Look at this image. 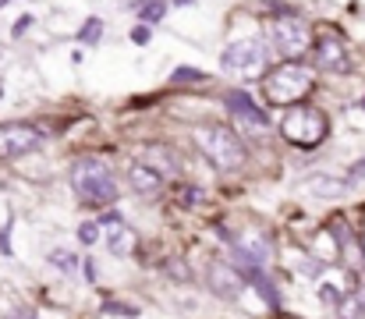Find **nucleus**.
<instances>
[{
  "mask_svg": "<svg viewBox=\"0 0 365 319\" xmlns=\"http://www.w3.org/2000/svg\"><path fill=\"white\" fill-rule=\"evenodd\" d=\"M50 263H53V266H57L61 273H75V263H78V259H75V255H71L68 248H57V252L50 255Z\"/></svg>",
  "mask_w": 365,
  "mask_h": 319,
  "instance_id": "aec40b11",
  "label": "nucleus"
},
{
  "mask_svg": "<svg viewBox=\"0 0 365 319\" xmlns=\"http://www.w3.org/2000/svg\"><path fill=\"white\" fill-rule=\"evenodd\" d=\"M21 319H29V316H21Z\"/></svg>",
  "mask_w": 365,
  "mask_h": 319,
  "instance_id": "cd10ccee",
  "label": "nucleus"
},
{
  "mask_svg": "<svg viewBox=\"0 0 365 319\" xmlns=\"http://www.w3.org/2000/svg\"><path fill=\"white\" fill-rule=\"evenodd\" d=\"M71 188L89 206H110L118 199V174L100 156H82L71 163Z\"/></svg>",
  "mask_w": 365,
  "mask_h": 319,
  "instance_id": "f257e3e1",
  "label": "nucleus"
},
{
  "mask_svg": "<svg viewBox=\"0 0 365 319\" xmlns=\"http://www.w3.org/2000/svg\"><path fill=\"white\" fill-rule=\"evenodd\" d=\"M174 4H181V7H188V4H192V0H174Z\"/></svg>",
  "mask_w": 365,
  "mask_h": 319,
  "instance_id": "a878e982",
  "label": "nucleus"
},
{
  "mask_svg": "<svg viewBox=\"0 0 365 319\" xmlns=\"http://www.w3.org/2000/svg\"><path fill=\"white\" fill-rule=\"evenodd\" d=\"M220 64H224L227 75L245 79V82L266 79V75H269V46H266L262 39H238V43H231V46L224 50Z\"/></svg>",
  "mask_w": 365,
  "mask_h": 319,
  "instance_id": "39448f33",
  "label": "nucleus"
},
{
  "mask_svg": "<svg viewBox=\"0 0 365 319\" xmlns=\"http://www.w3.org/2000/svg\"><path fill=\"white\" fill-rule=\"evenodd\" d=\"M163 14H167V4H163V0H142V4H138V18H142L145 25L160 21Z\"/></svg>",
  "mask_w": 365,
  "mask_h": 319,
  "instance_id": "f3484780",
  "label": "nucleus"
},
{
  "mask_svg": "<svg viewBox=\"0 0 365 319\" xmlns=\"http://www.w3.org/2000/svg\"><path fill=\"white\" fill-rule=\"evenodd\" d=\"M195 138V149L217 167V171H242L245 167V142L242 135L227 124H199L192 131Z\"/></svg>",
  "mask_w": 365,
  "mask_h": 319,
  "instance_id": "f03ea898",
  "label": "nucleus"
},
{
  "mask_svg": "<svg viewBox=\"0 0 365 319\" xmlns=\"http://www.w3.org/2000/svg\"><path fill=\"white\" fill-rule=\"evenodd\" d=\"M206 75L202 71H192V68H178L174 75H170V82H202Z\"/></svg>",
  "mask_w": 365,
  "mask_h": 319,
  "instance_id": "412c9836",
  "label": "nucleus"
},
{
  "mask_svg": "<svg viewBox=\"0 0 365 319\" xmlns=\"http://www.w3.org/2000/svg\"><path fill=\"white\" fill-rule=\"evenodd\" d=\"M365 178V156L362 160H355L351 167H348V181H362Z\"/></svg>",
  "mask_w": 365,
  "mask_h": 319,
  "instance_id": "b1692460",
  "label": "nucleus"
},
{
  "mask_svg": "<svg viewBox=\"0 0 365 319\" xmlns=\"http://www.w3.org/2000/svg\"><path fill=\"white\" fill-rule=\"evenodd\" d=\"M316 64H319L323 71H337V75H344V71L351 68L348 46H344V39H341L334 29H323V32L316 36Z\"/></svg>",
  "mask_w": 365,
  "mask_h": 319,
  "instance_id": "9d476101",
  "label": "nucleus"
},
{
  "mask_svg": "<svg viewBox=\"0 0 365 319\" xmlns=\"http://www.w3.org/2000/svg\"><path fill=\"white\" fill-rule=\"evenodd\" d=\"M312 82H316V71L298 64V61H287L280 68H273L266 79H262V93L266 100L277 106H298L309 93H312Z\"/></svg>",
  "mask_w": 365,
  "mask_h": 319,
  "instance_id": "7ed1b4c3",
  "label": "nucleus"
},
{
  "mask_svg": "<svg viewBox=\"0 0 365 319\" xmlns=\"http://www.w3.org/2000/svg\"><path fill=\"white\" fill-rule=\"evenodd\" d=\"M145 163H149V167H156L163 178L178 174V156H174L170 149H163V146H149V149H145Z\"/></svg>",
  "mask_w": 365,
  "mask_h": 319,
  "instance_id": "dca6fc26",
  "label": "nucleus"
},
{
  "mask_svg": "<svg viewBox=\"0 0 365 319\" xmlns=\"http://www.w3.org/2000/svg\"><path fill=\"white\" fill-rule=\"evenodd\" d=\"M43 146V131L32 124H0V156L14 160L25 153H36Z\"/></svg>",
  "mask_w": 365,
  "mask_h": 319,
  "instance_id": "6e6552de",
  "label": "nucleus"
},
{
  "mask_svg": "<svg viewBox=\"0 0 365 319\" xmlns=\"http://www.w3.org/2000/svg\"><path fill=\"white\" fill-rule=\"evenodd\" d=\"M103 231H107V248L114 252V255H128L131 248H135V231L121 223L118 216H107L103 220Z\"/></svg>",
  "mask_w": 365,
  "mask_h": 319,
  "instance_id": "4468645a",
  "label": "nucleus"
},
{
  "mask_svg": "<svg viewBox=\"0 0 365 319\" xmlns=\"http://www.w3.org/2000/svg\"><path fill=\"white\" fill-rule=\"evenodd\" d=\"M362 259H365V231H362Z\"/></svg>",
  "mask_w": 365,
  "mask_h": 319,
  "instance_id": "bb28decb",
  "label": "nucleus"
},
{
  "mask_svg": "<svg viewBox=\"0 0 365 319\" xmlns=\"http://www.w3.org/2000/svg\"><path fill=\"white\" fill-rule=\"evenodd\" d=\"M100 234H103V223H100V220H89V223L78 227V241H82V245H96Z\"/></svg>",
  "mask_w": 365,
  "mask_h": 319,
  "instance_id": "6ab92c4d",
  "label": "nucleus"
},
{
  "mask_svg": "<svg viewBox=\"0 0 365 319\" xmlns=\"http://www.w3.org/2000/svg\"><path fill=\"white\" fill-rule=\"evenodd\" d=\"M242 273L235 270V266H227V263H213L210 266V288L220 295V298H238L242 295Z\"/></svg>",
  "mask_w": 365,
  "mask_h": 319,
  "instance_id": "ddd939ff",
  "label": "nucleus"
},
{
  "mask_svg": "<svg viewBox=\"0 0 365 319\" xmlns=\"http://www.w3.org/2000/svg\"><path fill=\"white\" fill-rule=\"evenodd\" d=\"M355 277L348 273V270H341V266H323V273L316 277V291H319V298L327 302V305H344L351 295H355Z\"/></svg>",
  "mask_w": 365,
  "mask_h": 319,
  "instance_id": "1a4fd4ad",
  "label": "nucleus"
},
{
  "mask_svg": "<svg viewBox=\"0 0 365 319\" xmlns=\"http://www.w3.org/2000/svg\"><path fill=\"white\" fill-rule=\"evenodd\" d=\"M78 39H82L86 46H96V43L103 39V21H100V18H89V21L82 25V32H78Z\"/></svg>",
  "mask_w": 365,
  "mask_h": 319,
  "instance_id": "a211bd4d",
  "label": "nucleus"
},
{
  "mask_svg": "<svg viewBox=\"0 0 365 319\" xmlns=\"http://www.w3.org/2000/svg\"><path fill=\"white\" fill-rule=\"evenodd\" d=\"M280 131H284V138L291 142V146H302V149H312V146H319L323 138H327V131H330V121H327V113L319 110V106H287V113H284V121H280Z\"/></svg>",
  "mask_w": 365,
  "mask_h": 319,
  "instance_id": "20e7f679",
  "label": "nucleus"
},
{
  "mask_svg": "<svg viewBox=\"0 0 365 319\" xmlns=\"http://www.w3.org/2000/svg\"><path fill=\"white\" fill-rule=\"evenodd\" d=\"M269 39H273V46H277L287 61H298L309 46H316L309 21H305L302 14H294V11H277V14L269 18Z\"/></svg>",
  "mask_w": 365,
  "mask_h": 319,
  "instance_id": "423d86ee",
  "label": "nucleus"
},
{
  "mask_svg": "<svg viewBox=\"0 0 365 319\" xmlns=\"http://www.w3.org/2000/svg\"><path fill=\"white\" fill-rule=\"evenodd\" d=\"M167 273H170V277H181V280H188V277H192V273H188L181 263H178V266H167Z\"/></svg>",
  "mask_w": 365,
  "mask_h": 319,
  "instance_id": "393cba45",
  "label": "nucleus"
},
{
  "mask_svg": "<svg viewBox=\"0 0 365 319\" xmlns=\"http://www.w3.org/2000/svg\"><path fill=\"white\" fill-rule=\"evenodd\" d=\"M348 185H351V181L334 178V174H312V178L305 181V192L323 196V199H337V196H344V192H348Z\"/></svg>",
  "mask_w": 365,
  "mask_h": 319,
  "instance_id": "2eb2a0df",
  "label": "nucleus"
},
{
  "mask_svg": "<svg viewBox=\"0 0 365 319\" xmlns=\"http://www.w3.org/2000/svg\"><path fill=\"white\" fill-rule=\"evenodd\" d=\"M153 39V32H149V25H138L135 32H131V43H138V46H145Z\"/></svg>",
  "mask_w": 365,
  "mask_h": 319,
  "instance_id": "5701e85b",
  "label": "nucleus"
},
{
  "mask_svg": "<svg viewBox=\"0 0 365 319\" xmlns=\"http://www.w3.org/2000/svg\"><path fill=\"white\" fill-rule=\"evenodd\" d=\"M227 110H231V121H235V128L245 131V135H266L269 131V117H266V110L255 103L248 93H227Z\"/></svg>",
  "mask_w": 365,
  "mask_h": 319,
  "instance_id": "0eeeda50",
  "label": "nucleus"
},
{
  "mask_svg": "<svg viewBox=\"0 0 365 319\" xmlns=\"http://www.w3.org/2000/svg\"><path fill=\"white\" fill-rule=\"evenodd\" d=\"M269 241L262 238V234H255V231H248L242 234L238 241H235V255L231 259H242V263H252V266H266L269 263Z\"/></svg>",
  "mask_w": 365,
  "mask_h": 319,
  "instance_id": "f8f14e48",
  "label": "nucleus"
},
{
  "mask_svg": "<svg viewBox=\"0 0 365 319\" xmlns=\"http://www.w3.org/2000/svg\"><path fill=\"white\" fill-rule=\"evenodd\" d=\"M178 199H181V203H188V206H199L206 196H202L199 188H178Z\"/></svg>",
  "mask_w": 365,
  "mask_h": 319,
  "instance_id": "4be33fe9",
  "label": "nucleus"
},
{
  "mask_svg": "<svg viewBox=\"0 0 365 319\" xmlns=\"http://www.w3.org/2000/svg\"><path fill=\"white\" fill-rule=\"evenodd\" d=\"M128 185H131V192H138V196H160L163 192V185H167V178L156 171V167H149L145 160H135L131 167H128Z\"/></svg>",
  "mask_w": 365,
  "mask_h": 319,
  "instance_id": "9b49d317",
  "label": "nucleus"
}]
</instances>
